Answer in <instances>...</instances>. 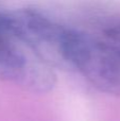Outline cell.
<instances>
[{
    "mask_svg": "<svg viewBox=\"0 0 120 121\" xmlns=\"http://www.w3.org/2000/svg\"><path fill=\"white\" fill-rule=\"evenodd\" d=\"M2 17L12 33L48 66L54 70L69 68L66 60L69 28L30 9L2 11Z\"/></svg>",
    "mask_w": 120,
    "mask_h": 121,
    "instance_id": "obj_2",
    "label": "cell"
},
{
    "mask_svg": "<svg viewBox=\"0 0 120 121\" xmlns=\"http://www.w3.org/2000/svg\"><path fill=\"white\" fill-rule=\"evenodd\" d=\"M0 81L32 94H47L56 84L55 70L6 27L0 10Z\"/></svg>",
    "mask_w": 120,
    "mask_h": 121,
    "instance_id": "obj_3",
    "label": "cell"
},
{
    "mask_svg": "<svg viewBox=\"0 0 120 121\" xmlns=\"http://www.w3.org/2000/svg\"><path fill=\"white\" fill-rule=\"evenodd\" d=\"M66 60L101 92L120 98V51L112 44L76 29L68 31Z\"/></svg>",
    "mask_w": 120,
    "mask_h": 121,
    "instance_id": "obj_1",
    "label": "cell"
},
{
    "mask_svg": "<svg viewBox=\"0 0 120 121\" xmlns=\"http://www.w3.org/2000/svg\"><path fill=\"white\" fill-rule=\"evenodd\" d=\"M104 37L106 42L112 44L120 51V22L107 28L104 33Z\"/></svg>",
    "mask_w": 120,
    "mask_h": 121,
    "instance_id": "obj_4",
    "label": "cell"
}]
</instances>
